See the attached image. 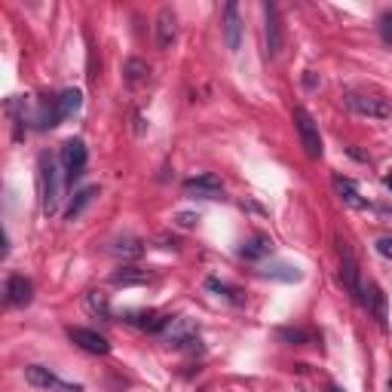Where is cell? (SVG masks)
Returning a JSON list of instances; mask_svg holds the SVG:
<instances>
[{"mask_svg": "<svg viewBox=\"0 0 392 392\" xmlns=\"http://www.w3.org/2000/svg\"><path fill=\"white\" fill-rule=\"evenodd\" d=\"M40 202H43V215H58L61 209V178L49 153L40 157Z\"/></svg>", "mask_w": 392, "mask_h": 392, "instance_id": "obj_1", "label": "cell"}, {"mask_svg": "<svg viewBox=\"0 0 392 392\" xmlns=\"http://www.w3.org/2000/svg\"><path fill=\"white\" fill-rule=\"evenodd\" d=\"M294 126H297V135H301V144L306 150L309 160H322V135H319V123L309 117V113L304 108H294Z\"/></svg>", "mask_w": 392, "mask_h": 392, "instance_id": "obj_2", "label": "cell"}, {"mask_svg": "<svg viewBox=\"0 0 392 392\" xmlns=\"http://www.w3.org/2000/svg\"><path fill=\"white\" fill-rule=\"evenodd\" d=\"M25 380L34 389H43V392H83L80 383H68V380H61L56 371H49L43 365H28L25 368Z\"/></svg>", "mask_w": 392, "mask_h": 392, "instance_id": "obj_3", "label": "cell"}, {"mask_svg": "<svg viewBox=\"0 0 392 392\" xmlns=\"http://www.w3.org/2000/svg\"><path fill=\"white\" fill-rule=\"evenodd\" d=\"M346 105H349V110L362 113V117H371V120H386L389 113H392V108H389L386 98L368 96V92H349V96H346Z\"/></svg>", "mask_w": 392, "mask_h": 392, "instance_id": "obj_4", "label": "cell"}, {"mask_svg": "<svg viewBox=\"0 0 392 392\" xmlns=\"http://www.w3.org/2000/svg\"><path fill=\"white\" fill-rule=\"evenodd\" d=\"M86 160H89V150H86V144L80 138H68L65 144H61V169L68 172L71 181L83 175Z\"/></svg>", "mask_w": 392, "mask_h": 392, "instance_id": "obj_5", "label": "cell"}, {"mask_svg": "<svg viewBox=\"0 0 392 392\" xmlns=\"http://www.w3.org/2000/svg\"><path fill=\"white\" fill-rule=\"evenodd\" d=\"M337 252H340V279L349 288V294H362V279H359V261H356V252L349 249L346 239L337 242Z\"/></svg>", "mask_w": 392, "mask_h": 392, "instance_id": "obj_6", "label": "cell"}, {"mask_svg": "<svg viewBox=\"0 0 392 392\" xmlns=\"http://www.w3.org/2000/svg\"><path fill=\"white\" fill-rule=\"evenodd\" d=\"M264 40H267V56L276 58L282 53V43H285V31H282V19H279V9H276L273 4L264 6Z\"/></svg>", "mask_w": 392, "mask_h": 392, "instance_id": "obj_7", "label": "cell"}, {"mask_svg": "<svg viewBox=\"0 0 392 392\" xmlns=\"http://www.w3.org/2000/svg\"><path fill=\"white\" fill-rule=\"evenodd\" d=\"M68 337H71V344H77L80 349H86V353H92V356H108L110 353L108 337H101L98 331H92V328H68Z\"/></svg>", "mask_w": 392, "mask_h": 392, "instance_id": "obj_8", "label": "cell"}, {"mask_svg": "<svg viewBox=\"0 0 392 392\" xmlns=\"http://www.w3.org/2000/svg\"><path fill=\"white\" fill-rule=\"evenodd\" d=\"M172 316H163L157 309H135V313H126L123 322H129L132 328H141V331H153V334H163L166 331Z\"/></svg>", "mask_w": 392, "mask_h": 392, "instance_id": "obj_9", "label": "cell"}, {"mask_svg": "<svg viewBox=\"0 0 392 392\" xmlns=\"http://www.w3.org/2000/svg\"><path fill=\"white\" fill-rule=\"evenodd\" d=\"M184 190L196 193V196H205V200H218V196L224 193V181L218 178V175L205 172V175H196V178L184 181Z\"/></svg>", "mask_w": 392, "mask_h": 392, "instance_id": "obj_10", "label": "cell"}, {"mask_svg": "<svg viewBox=\"0 0 392 392\" xmlns=\"http://www.w3.org/2000/svg\"><path fill=\"white\" fill-rule=\"evenodd\" d=\"M224 40L227 49L236 53L242 43V19H239V4H227L224 6Z\"/></svg>", "mask_w": 392, "mask_h": 392, "instance_id": "obj_11", "label": "cell"}, {"mask_svg": "<svg viewBox=\"0 0 392 392\" xmlns=\"http://www.w3.org/2000/svg\"><path fill=\"white\" fill-rule=\"evenodd\" d=\"M175 37H178V16L166 6V9H160V16H157V46L169 49L175 43Z\"/></svg>", "mask_w": 392, "mask_h": 392, "instance_id": "obj_12", "label": "cell"}, {"mask_svg": "<svg viewBox=\"0 0 392 392\" xmlns=\"http://www.w3.org/2000/svg\"><path fill=\"white\" fill-rule=\"evenodd\" d=\"M31 297H34V288L25 276H9L6 279V301L13 306H28Z\"/></svg>", "mask_w": 392, "mask_h": 392, "instance_id": "obj_13", "label": "cell"}, {"mask_svg": "<svg viewBox=\"0 0 392 392\" xmlns=\"http://www.w3.org/2000/svg\"><path fill=\"white\" fill-rule=\"evenodd\" d=\"M270 252H273V239L267 233L249 236V239L242 242V249H239V254L245 257V261H261V257H267Z\"/></svg>", "mask_w": 392, "mask_h": 392, "instance_id": "obj_14", "label": "cell"}, {"mask_svg": "<svg viewBox=\"0 0 392 392\" xmlns=\"http://www.w3.org/2000/svg\"><path fill=\"white\" fill-rule=\"evenodd\" d=\"M334 190L340 193V200L346 205H353V209H368V200H362V193H359L356 181L353 178H344V175H334Z\"/></svg>", "mask_w": 392, "mask_h": 392, "instance_id": "obj_15", "label": "cell"}, {"mask_svg": "<svg viewBox=\"0 0 392 392\" xmlns=\"http://www.w3.org/2000/svg\"><path fill=\"white\" fill-rule=\"evenodd\" d=\"M58 120H65V117H61V110H58V98H40L37 113H34L37 126L40 129H53V126H58Z\"/></svg>", "mask_w": 392, "mask_h": 392, "instance_id": "obj_16", "label": "cell"}, {"mask_svg": "<svg viewBox=\"0 0 392 392\" xmlns=\"http://www.w3.org/2000/svg\"><path fill=\"white\" fill-rule=\"evenodd\" d=\"M359 301H362L371 313H374L380 322H386V297H383V292L371 282V285H362V294H359Z\"/></svg>", "mask_w": 392, "mask_h": 392, "instance_id": "obj_17", "label": "cell"}, {"mask_svg": "<svg viewBox=\"0 0 392 392\" xmlns=\"http://www.w3.org/2000/svg\"><path fill=\"white\" fill-rule=\"evenodd\" d=\"M110 252L123 257V261H135V257L144 254V242L138 239V236H120V239H113Z\"/></svg>", "mask_w": 392, "mask_h": 392, "instance_id": "obj_18", "label": "cell"}, {"mask_svg": "<svg viewBox=\"0 0 392 392\" xmlns=\"http://www.w3.org/2000/svg\"><path fill=\"white\" fill-rule=\"evenodd\" d=\"M150 282V273L141 270V267H120L117 273H113V285H148Z\"/></svg>", "mask_w": 392, "mask_h": 392, "instance_id": "obj_19", "label": "cell"}, {"mask_svg": "<svg viewBox=\"0 0 392 392\" xmlns=\"http://www.w3.org/2000/svg\"><path fill=\"white\" fill-rule=\"evenodd\" d=\"M96 193H98V187H83V190H77V193H74V200H71V205L65 209V218H68V221L80 218L86 205H89L92 200H96Z\"/></svg>", "mask_w": 392, "mask_h": 392, "instance_id": "obj_20", "label": "cell"}, {"mask_svg": "<svg viewBox=\"0 0 392 392\" xmlns=\"http://www.w3.org/2000/svg\"><path fill=\"white\" fill-rule=\"evenodd\" d=\"M80 108H83V92H80V89H65L58 96L61 117H74V113H80Z\"/></svg>", "mask_w": 392, "mask_h": 392, "instance_id": "obj_21", "label": "cell"}, {"mask_svg": "<svg viewBox=\"0 0 392 392\" xmlns=\"http://www.w3.org/2000/svg\"><path fill=\"white\" fill-rule=\"evenodd\" d=\"M123 74H126V80L132 86H138L141 80H148L150 77V65L144 58H129L126 61V68H123Z\"/></svg>", "mask_w": 392, "mask_h": 392, "instance_id": "obj_22", "label": "cell"}, {"mask_svg": "<svg viewBox=\"0 0 392 392\" xmlns=\"http://www.w3.org/2000/svg\"><path fill=\"white\" fill-rule=\"evenodd\" d=\"M86 309H89L92 316H98V319H110V301H108V294L89 292V294H86Z\"/></svg>", "mask_w": 392, "mask_h": 392, "instance_id": "obj_23", "label": "cell"}, {"mask_svg": "<svg viewBox=\"0 0 392 392\" xmlns=\"http://www.w3.org/2000/svg\"><path fill=\"white\" fill-rule=\"evenodd\" d=\"M264 276H273V279H282V282H297L301 279V270H297V267H288V264H273L264 270Z\"/></svg>", "mask_w": 392, "mask_h": 392, "instance_id": "obj_24", "label": "cell"}, {"mask_svg": "<svg viewBox=\"0 0 392 392\" xmlns=\"http://www.w3.org/2000/svg\"><path fill=\"white\" fill-rule=\"evenodd\" d=\"M205 288H209V292H218L221 297H230V301H236V304L242 301V297H239V292H236V288L224 285V282H218V279H209V282H205Z\"/></svg>", "mask_w": 392, "mask_h": 392, "instance_id": "obj_25", "label": "cell"}, {"mask_svg": "<svg viewBox=\"0 0 392 392\" xmlns=\"http://www.w3.org/2000/svg\"><path fill=\"white\" fill-rule=\"evenodd\" d=\"M172 221H175V227H181V230H193V227L200 224V215L196 212H178Z\"/></svg>", "mask_w": 392, "mask_h": 392, "instance_id": "obj_26", "label": "cell"}, {"mask_svg": "<svg viewBox=\"0 0 392 392\" xmlns=\"http://www.w3.org/2000/svg\"><path fill=\"white\" fill-rule=\"evenodd\" d=\"M380 37H383V43H392V13L380 16Z\"/></svg>", "mask_w": 392, "mask_h": 392, "instance_id": "obj_27", "label": "cell"}, {"mask_svg": "<svg viewBox=\"0 0 392 392\" xmlns=\"http://www.w3.org/2000/svg\"><path fill=\"white\" fill-rule=\"evenodd\" d=\"M279 337L292 340V344H294V340H297V344H304V340H306L309 334H306V331H301V328H282V331H279Z\"/></svg>", "mask_w": 392, "mask_h": 392, "instance_id": "obj_28", "label": "cell"}, {"mask_svg": "<svg viewBox=\"0 0 392 392\" xmlns=\"http://www.w3.org/2000/svg\"><path fill=\"white\" fill-rule=\"evenodd\" d=\"M377 252L392 261V236H380V239H377Z\"/></svg>", "mask_w": 392, "mask_h": 392, "instance_id": "obj_29", "label": "cell"}, {"mask_svg": "<svg viewBox=\"0 0 392 392\" xmlns=\"http://www.w3.org/2000/svg\"><path fill=\"white\" fill-rule=\"evenodd\" d=\"M383 181H386V187H389V190H392V172H389V175H386V178H383Z\"/></svg>", "mask_w": 392, "mask_h": 392, "instance_id": "obj_30", "label": "cell"}, {"mask_svg": "<svg viewBox=\"0 0 392 392\" xmlns=\"http://www.w3.org/2000/svg\"><path fill=\"white\" fill-rule=\"evenodd\" d=\"M328 392H344V389H340V386H328Z\"/></svg>", "mask_w": 392, "mask_h": 392, "instance_id": "obj_31", "label": "cell"}, {"mask_svg": "<svg viewBox=\"0 0 392 392\" xmlns=\"http://www.w3.org/2000/svg\"><path fill=\"white\" fill-rule=\"evenodd\" d=\"M389 392H392V377H389Z\"/></svg>", "mask_w": 392, "mask_h": 392, "instance_id": "obj_32", "label": "cell"}]
</instances>
